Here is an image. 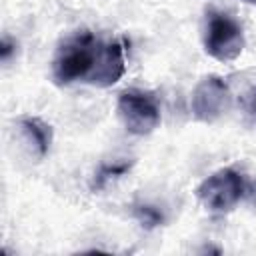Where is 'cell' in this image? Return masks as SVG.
Listing matches in <instances>:
<instances>
[{
    "label": "cell",
    "mask_w": 256,
    "mask_h": 256,
    "mask_svg": "<svg viewBox=\"0 0 256 256\" xmlns=\"http://www.w3.org/2000/svg\"><path fill=\"white\" fill-rule=\"evenodd\" d=\"M16 130L28 156H32L34 160H42L50 152L54 132L46 120L38 116H22L16 122Z\"/></svg>",
    "instance_id": "cell-6"
},
{
    "label": "cell",
    "mask_w": 256,
    "mask_h": 256,
    "mask_svg": "<svg viewBox=\"0 0 256 256\" xmlns=\"http://www.w3.org/2000/svg\"><path fill=\"white\" fill-rule=\"evenodd\" d=\"M132 160L130 162H112V164H100V168L94 172V176H92V182H90V190L92 192H98V190H102L110 180H114V178H120V176H124L126 172H130V168H132Z\"/></svg>",
    "instance_id": "cell-7"
},
{
    "label": "cell",
    "mask_w": 256,
    "mask_h": 256,
    "mask_svg": "<svg viewBox=\"0 0 256 256\" xmlns=\"http://www.w3.org/2000/svg\"><path fill=\"white\" fill-rule=\"evenodd\" d=\"M14 48H16V42H12L8 36H4V40H2V48H0L2 62H8V60H10V54H12Z\"/></svg>",
    "instance_id": "cell-9"
},
{
    "label": "cell",
    "mask_w": 256,
    "mask_h": 256,
    "mask_svg": "<svg viewBox=\"0 0 256 256\" xmlns=\"http://www.w3.org/2000/svg\"><path fill=\"white\" fill-rule=\"evenodd\" d=\"M232 102H234L232 90L224 82V78L210 74V76H204L194 86L192 98H190V110L198 122L212 124L220 120L226 112H230Z\"/></svg>",
    "instance_id": "cell-5"
},
{
    "label": "cell",
    "mask_w": 256,
    "mask_h": 256,
    "mask_svg": "<svg viewBox=\"0 0 256 256\" xmlns=\"http://www.w3.org/2000/svg\"><path fill=\"white\" fill-rule=\"evenodd\" d=\"M132 214L138 220V224L146 230H154L164 224V214L152 204H134Z\"/></svg>",
    "instance_id": "cell-8"
},
{
    "label": "cell",
    "mask_w": 256,
    "mask_h": 256,
    "mask_svg": "<svg viewBox=\"0 0 256 256\" xmlns=\"http://www.w3.org/2000/svg\"><path fill=\"white\" fill-rule=\"evenodd\" d=\"M202 42H204L206 54L222 64L234 62L244 52V46H246L242 26L226 12L212 10V8L206 10Z\"/></svg>",
    "instance_id": "cell-2"
},
{
    "label": "cell",
    "mask_w": 256,
    "mask_h": 256,
    "mask_svg": "<svg viewBox=\"0 0 256 256\" xmlns=\"http://www.w3.org/2000/svg\"><path fill=\"white\" fill-rule=\"evenodd\" d=\"M252 108H254V114H256V94H254V104H252Z\"/></svg>",
    "instance_id": "cell-11"
},
{
    "label": "cell",
    "mask_w": 256,
    "mask_h": 256,
    "mask_svg": "<svg viewBox=\"0 0 256 256\" xmlns=\"http://www.w3.org/2000/svg\"><path fill=\"white\" fill-rule=\"evenodd\" d=\"M124 40H102L90 30H78L68 36L52 60V80L58 86L86 82L108 88L126 72Z\"/></svg>",
    "instance_id": "cell-1"
},
{
    "label": "cell",
    "mask_w": 256,
    "mask_h": 256,
    "mask_svg": "<svg viewBox=\"0 0 256 256\" xmlns=\"http://www.w3.org/2000/svg\"><path fill=\"white\" fill-rule=\"evenodd\" d=\"M242 2H246V4H252V6H256V0H242Z\"/></svg>",
    "instance_id": "cell-10"
},
{
    "label": "cell",
    "mask_w": 256,
    "mask_h": 256,
    "mask_svg": "<svg viewBox=\"0 0 256 256\" xmlns=\"http://www.w3.org/2000/svg\"><path fill=\"white\" fill-rule=\"evenodd\" d=\"M246 194V180L236 168H220L204 178L196 188L198 202L212 214H226Z\"/></svg>",
    "instance_id": "cell-3"
},
{
    "label": "cell",
    "mask_w": 256,
    "mask_h": 256,
    "mask_svg": "<svg viewBox=\"0 0 256 256\" xmlns=\"http://www.w3.org/2000/svg\"><path fill=\"white\" fill-rule=\"evenodd\" d=\"M116 112L126 132L134 136H146L154 132L162 120L160 104L154 92L140 90V88L122 90L118 94Z\"/></svg>",
    "instance_id": "cell-4"
}]
</instances>
